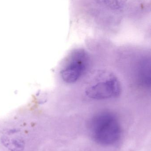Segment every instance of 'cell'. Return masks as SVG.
I'll list each match as a JSON object with an SVG mask.
<instances>
[{"label":"cell","mask_w":151,"mask_h":151,"mask_svg":"<svg viewBox=\"0 0 151 151\" xmlns=\"http://www.w3.org/2000/svg\"><path fill=\"white\" fill-rule=\"evenodd\" d=\"M3 142L9 149L12 151H20L22 150V149L24 147L23 141L17 137L11 139L9 137V139H8L5 137Z\"/></svg>","instance_id":"5"},{"label":"cell","mask_w":151,"mask_h":151,"mask_svg":"<svg viewBox=\"0 0 151 151\" xmlns=\"http://www.w3.org/2000/svg\"><path fill=\"white\" fill-rule=\"evenodd\" d=\"M90 63L89 55L85 50L79 49L74 50L61 71L63 81L68 83L76 82L86 73Z\"/></svg>","instance_id":"2"},{"label":"cell","mask_w":151,"mask_h":151,"mask_svg":"<svg viewBox=\"0 0 151 151\" xmlns=\"http://www.w3.org/2000/svg\"><path fill=\"white\" fill-rule=\"evenodd\" d=\"M139 69V76L141 82L147 87L150 86L151 83L150 60L145 59L142 61Z\"/></svg>","instance_id":"4"},{"label":"cell","mask_w":151,"mask_h":151,"mask_svg":"<svg viewBox=\"0 0 151 151\" xmlns=\"http://www.w3.org/2000/svg\"><path fill=\"white\" fill-rule=\"evenodd\" d=\"M90 133L95 142L102 145H111L118 140L121 128L114 114L104 112L97 114L90 124Z\"/></svg>","instance_id":"1"},{"label":"cell","mask_w":151,"mask_h":151,"mask_svg":"<svg viewBox=\"0 0 151 151\" xmlns=\"http://www.w3.org/2000/svg\"><path fill=\"white\" fill-rule=\"evenodd\" d=\"M121 92L120 82L116 76L113 75L89 86L85 91L88 97L97 100L117 98Z\"/></svg>","instance_id":"3"}]
</instances>
